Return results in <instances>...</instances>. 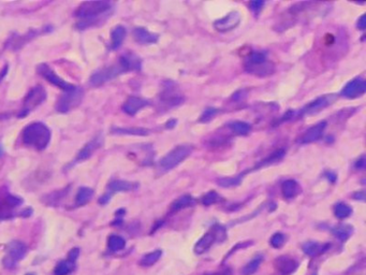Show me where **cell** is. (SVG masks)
Segmentation results:
<instances>
[{"mask_svg":"<svg viewBox=\"0 0 366 275\" xmlns=\"http://www.w3.org/2000/svg\"><path fill=\"white\" fill-rule=\"evenodd\" d=\"M22 140L24 144L33 146L38 151H42L47 148L51 141V130L47 125L40 121H36L24 128Z\"/></svg>","mask_w":366,"mask_h":275,"instance_id":"cell-1","label":"cell"},{"mask_svg":"<svg viewBox=\"0 0 366 275\" xmlns=\"http://www.w3.org/2000/svg\"><path fill=\"white\" fill-rule=\"evenodd\" d=\"M192 151H194V148L189 144H182L176 146V148L170 151L163 158L160 159L158 164L159 172L166 173V172L174 169L179 164L183 163L185 159H187L190 156Z\"/></svg>","mask_w":366,"mask_h":275,"instance_id":"cell-2","label":"cell"},{"mask_svg":"<svg viewBox=\"0 0 366 275\" xmlns=\"http://www.w3.org/2000/svg\"><path fill=\"white\" fill-rule=\"evenodd\" d=\"M245 70L257 76H267L275 71V67L266 58V54L254 52L245 60Z\"/></svg>","mask_w":366,"mask_h":275,"instance_id":"cell-3","label":"cell"},{"mask_svg":"<svg viewBox=\"0 0 366 275\" xmlns=\"http://www.w3.org/2000/svg\"><path fill=\"white\" fill-rule=\"evenodd\" d=\"M226 239H227L226 229H224L223 226L219 225V223H216V225L211 227L209 231L205 233L202 238L197 242L194 251L197 255H202L204 253H207L216 242H222Z\"/></svg>","mask_w":366,"mask_h":275,"instance_id":"cell-4","label":"cell"},{"mask_svg":"<svg viewBox=\"0 0 366 275\" xmlns=\"http://www.w3.org/2000/svg\"><path fill=\"white\" fill-rule=\"evenodd\" d=\"M111 9V3L107 1H86L81 3L80 7L76 9L75 15L83 18V20H89L94 18Z\"/></svg>","mask_w":366,"mask_h":275,"instance_id":"cell-5","label":"cell"},{"mask_svg":"<svg viewBox=\"0 0 366 275\" xmlns=\"http://www.w3.org/2000/svg\"><path fill=\"white\" fill-rule=\"evenodd\" d=\"M27 253V247L21 241H12L8 244L7 254L3 258V266L7 269H13L18 261H21Z\"/></svg>","mask_w":366,"mask_h":275,"instance_id":"cell-6","label":"cell"},{"mask_svg":"<svg viewBox=\"0 0 366 275\" xmlns=\"http://www.w3.org/2000/svg\"><path fill=\"white\" fill-rule=\"evenodd\" d=\"M83 91L81 88L75 87L73 91L66 92L62 95L56 104V110L60 113H68L72 109L80 106L83 99Z\"/></svg>","mask_w":366,"mask_h":275,"instance_id":"cell-7","label":"cell"},{"mask_svg":"<svg viewBox=\"0 0 366 275\" xmlns=\"http://www.w3.org/2000/svg\"><path fill=\"white\" fill-rule=\"evenodd\" d=\"M335 100H336V95H334V94H327L324 96H321V97H318L317 99H314V101L306 105L303 109H301V110L298 112V116L303 117V116H310V115L317 114L321 110H323V109L333 105V102Z\"/></svg>","mask_w":366,"mask_h":275,"instance_id":"cell-8","label":"cell"},{"mask_svg":"<svg viewBox=\"0 0 366 275\" xmlns=\"http://www.w3.org/2000/svg\"><path fill=\"white\" fill-rule=\"evenodd\" d=\"M47 98V93L46 89H44L42 86L38 85L36 87H34L31 91L28 93V95L26 96L24 101V107L23 110L20 116H25V115L29 114V112L31 110H34L35 108H37L39 105H41L42 102L46 100Z\"/></svg>","mask_w":366,"mask_h":275,"instance_id":"cell-9","label":"cell"},{"mask_svg":"<svg viewBox=\"0 0 366 275\" xmlns=\"http://www.w3.org/2000/svg\"><path fill=\"white\" fill-rule=\"evenodd\" d=\"M37 72L39 73L40 75H42L44 79L47 81H49L51 84H53L55 86H57L58 88L62 89L63 92H70L73 91L75 88L74 85L70 84V83L66 82L65 80H62L59 75H57L55 73V71H53L47 63H41V65L38 66L37 68Z\"/></svg>","mask_w":366,"mask_h":275,"instance_id":"cell-10","label":"cell"},{"mask_svg":"<svg viewBox=\"0 0 366 275\" xmlns=\"http://www.w3.org/2000/svg\"><path fill=\"white\" fill-rule=\"evenodd\" d=\"M125 72L124 69L121 68V66L119 65V62L117 65H114L111 67H107L105 69H100L98 70L97 72H95L92 78H91V84L93 86H99L102 85L104 83L110 81L112 79H114L115 76H117L118 74Z\"/></svg>","mask_w":366,"mask_h":275,"instance_id":"cell-11","label":"cell"},{"mask_svg":"<svg viewBox=\"0 0 366 275\" xmlns=\"http://www.w3.org/2000/svg\"><path fill=\"white\" fill-rule=\"evenodd\" d=\"M366 91V82L361 78H356L350 81L340 93L342 97L347 99H356L361 97Z\"/></svg>","mask_w":366,"mask_h":275,"instance_id":"cell-12","label":"cell"},{"mask_svg":"<svg viewBox=\"0 0 366 275\" xmlns=\"http://www.w3.org/2000/svg\"><path fill=\"white\" fill-rule=\"evenodd\" d=\"M240 23H241V14L239 12L233 11L230 12V13L224 17L215 21L214 27L217 31H219V33H228V31L239 26Z\"/></svg>","mask_w":366,"mask_h":275,"instance_id":"cell-13","label":"cell"},{"mask_svg":"<svg viewBox=\"0 0 366 275\" xmlns=\"http://www.w3.org/2000/svg\"><path fill=\"white\" fill-rule=\"evenodd\" d=\"M274 267L279 275H291L298 270L299 264L289 256H280L274 261Z\"/></svg>","mask_w":366,"mask_h":275,"instance_id":"cell-14","label":"cell"},{"mask_svg":"<svg viewBox=\"0 0 366 275\" xmlns=\"http://www.w3.org/2000/svg\"><path fill=\"white\" fill-rule=\"evenodd\" d=\"M325 127H326L325 120L320 121V123L314 125L299 139L298 142L300 144H310L314 141H318V140L322 137Z\"/></svg>","mask_w":366,"mask_h":275,"instance_id":"cell-15","label":"cell"},{"mask_svg":"<svg viewBox=\"0 0 366 275\" xmlns=\"http://www.w3.org/2000/svg\"><path fill=\"white\" fill-rule=\"evenodd\" d=\"M102 145V139L100 137H96L94 138L92 141H89L84 148H83L80 152L78 156L75 158V163L78 162H83L86 161L89 157H91L95 151H97L98 149H100V146Z\"/></svg>","mask_w":366,"mask_h":275,"instance_id":"cell-16","label":"cell"},{"mask_svg":"<svg viewBox=\"0 0 366 275\" xmlns=\"http://www.w3.org/2000/svg\"><path fill=\"white\" fill-rule=\"evenodd\" d=\"M149 106V101L140 97H129L123 106V110L128 115H136L140 110Z\"/></svg>","mask_w":366,"mask_h":275,"instance_id":"cell-17","label":"cell"},{"mask_svg":"<svg viewBox=\"0 0 366 275\" xmlns=\"http://www.w3.org/2000/svg\"><path fill=\"white\" fill-rule=\"evenodd\" d=\"M137 183L128 182L124 180H115L107 185V194L113 195L115 193H125V191H131L138 188Z\"/></svg>","mask_w":366,"mask_h":275,"instance_id":"cell-18","label":"cell"},{"mask_svg":"<svg viewBox=\"0 0 366 275\" xmlns=\"http://www.w3.org/2000/svg\"><path fill=\"white\" fill-rule=\"evenodd\" d=\"M133 38L140 44H154L159 39L158 35L153 34L143 27H137L133 30Z\"/></svg>","mask_w":366,"mask_h":275,"instance_id":"cell-19","label":"cell"},{"mask_svg":"<svg viewBox=\"0 0 366 275\" xmlns=\"http://www.w3.org/2000/svg\"><path fill=\"white\" fill-rule=\"evenodd\" d=\"M302 191L301 185L295 180H287L281 185V194L286 199H293Z\"/></svg>","mask_w":366,"mask_h":275,"instance_id":"cell-20","label":"cell"},{"mask_svg":"<svg viewBox=\"0 0 366 275\" xmlns=\"http://www.w3.org/2000/svg\"><path fill=\"white\" fill-rule=\"evenodd\" d=\"M330 244H320L318 242H314V241H310L306 242L303 244V252L310 256V257H316V256H319L321 254H323L325 251L330 248Z\"/></svg>","mask_w":366,"mask_h":275,"instance_id":"cell-21","label":"cell"},{"mask_svg":"<svg viewBox=\"0 0 366 275\" xmlns=\"http://www.w3.org/2000/svg\"><path fill=\"white\" fill-rule=\"evenodd\" d=\"M119 65L124 69V71H132V70H140L141 61L136 55L127 54L119 58Z\"/></svg>","mask_w":366,"mask_h":275,"instance_id":"cell-22","label":"cell"},{"mask_svg":"<svg viewBox=\"0 0 366 275\" xmlns=\"http://www.w3.org/2000/svg\"><path fill=\"white\" fill-rule=\"evenodd\" d=\"M111 132L114 134H127V136H147L150 133V130L141 127H114L112 128Z\"/></svg>","mask_w":366,"mask_h":275,"instance_id":"cell-23","label":"cell"},{"mask_svg":"<svg viewBox=\"0 0 366 275\" xmlns=\"http://www.w3.org/2000/svg\"><path fill=\"white\" fill-rule=\"evenodd\" d=\"M332 232L339 241L346 242L353 233V227L348 223H340V225L333 228Z\"/></svg>","mask_w":366,"mask_h":275,"instance_id":"cell-24","label":"cell"},{"mask_svg":"<svg viewBox=\"0 0 366 275\" xmlns=\"http://www.w3.org/2000/svg\"><path fill=\"white\" fill-rule=\"evenodd\" d=\"M195 203H196V201L191 196L184 195L182 197L177 198V199L171 204L170 211H171V212H178V211H181L183 209L191 207L192 204H195Z\"/></svg>","mask_w":366,"mask_h":275,"instance_id":"cell-25","label":"cell"},{"mask_svg":"<svg viewBox=\"0 0 366 275\" xmlns=\"http://www.w3.org/2000/svg\"><path fill=\"white\" fill-rule=\"evenodd\" d=\"M126 38V29L124 26H116L113 30L111 34V39H112V43H111V48L113 50H117L121 44H123L124 40Z\"/></svg>","mask_w":366,"mask_h":275,"instance_id":"cell-26","label":"cell"},{"mask_svg":"<svg viewBox=\"0 0 366 275\" xmlns=\"http://www.w3.org/2000/svg\"><path fill=\"white\" fill-rule=\"evenodd\" d=\"M94 196V190L88 187H81L75 197V204L78 207H83L92 200Z\"/></svg>","mask_w":366,"mask_h":275,"instance_id":"cell-27","label":"cell"},{"mask_svg":"<svg viewBox=\"0 0 366 275\" xmlns=\"http://www.w3.org/2000/svg\"><path fill=\"white\" fill-rule=\"evenodd\" d=\"M229 128L231 131L236 134V136H246V134H248L250 130H252V127H250L248 123L240 120H235L232 121V123H230Z\"/></svg>","mask_w":366,"mask_h":275,"instance_id":"cell-28","label":"cell"},{"mask_svg":"<svg viewBox=\"0 0 366 275\" xmlns=\"http://www.w3.org/2000/svg\"><path fill=\"white\" fill-rule=\"evenodd\" d=\"M262 260H263L262 256H260V255L256 256V257H254L245 267L243 268L242 274L243 275H253V274H255L257 271H258V269L261 265Z\"/></svg>","mask_w":366,"mask_h":275,"instance_id":"cell-29","label":"cell"},{"mask_svg":"<svg viewBox=\"0 0 366 275\" xmlns=\"http://www.w3.org/2000/svg\"><path fill=\"white\" fill-rule=\"evenodd\" d=\"M245 174H246V172H244V173H242L240 175L232 176V177H222V178H219V180L217 181V183H218V185H219V186L224 187V188L235 187V186H237V185H240L242 183L243 176Z\"/></svg>","mask_w":366,"mask_h":275,"instance_id":"cell-30","label":"cell"},{"mask_svg":"<svg viewBox=\"0 0 366 275\" xmlns=\"http://www.w3.org/2000/svg\"><path fill=\"white\" fill-rule=\"evenodd\" d=\"M162 252L160 249H156L152 253L146 254L145 256H143L142 259L140 260V266L142 267H151L153 265H155L156 262L161 257Z\"/></svg>","mask_w":366,"mask_h":275,"instance_id":"cell-31","label":"cell"},{"mask_svg":"<svg viewBox=\"0 0 366 275\" xmlns=\"http://www.w3.org/2000/svg\"><path fill=\"white\" fill-rule=\"evenodd\" d=\"M126 246V241L124 238H121L119 235H111L107 240V247L111 249L112 252H118L124 249Z\"/></svg>","mask_w":366,"mask_h":275,"instance_id":"cell-32","label":"cell"},{"mask_svg":"<svg viewBox=\"0 0 366 275\" xmlns=\"http://www.w3.org/2000/svg\"><path fill=\"white\" fill-rule=\"evenodd\" d=\"M284 156H285V151L284 150H277L275 153H273L272 155H269L267 158H265L264 161L257 165L256 169H259L261 167H265V165L278 163L279 161H281L282 158H284Z\"/></svg>","mask_w":366,"mask_h":275,"instance_id":"cell-33","label":"cell"},{"mask_svg":"<svg viewBox=\"0 0 366 275\" xmlns=\"http://www.w3.org/2000/svg\"><path fill=\"white\" fill-rule=\"evenodd\" d=\"M74 267L75 262H72L70 260H63L56 266L54 273L55 275H68L69 273H71L73 271Z\"/></svg>","mask_w":366,"mask_h":275,"instance_id":"cell-34","label":"cell"},{"mask_svg":"<svg viewBox=\"0 0 366 275\" xmlns=\"http://www.w3.org/2000/svg\"><path fill=\"white\" fill-rule=\"evenodd\" d=\"M352 213V209L346 203H337L334 207V215H335L338 220H345L349 217Z\"/></svg>","mask_w":366,"mask_h":275,"instance_id":"cell-35","label":"cell"},{"mask_svg":"<svg viewBox=\"0 0 366 275\" xmlns=\"http://www.w3.org/2000/svg\"><path fill=\"white\" fill-rule=\"evenodd\" d=\"M218 111L217 109L215 108H208L205 109V110L203 111V113L201 114L200 118H199V121L200 123H209V121L211 119H214L216 117V115L218 114Z\"/></svg>","mask_w":366,"mask_h":275,"instance_id":"cell-36","label":"cell"},{"mask_svg":"<svg viewBox=\"0 0 366 275\" xmlns=\"http://www.w3.org/2000/svg\"><path fill=\"white\" fill-rule=\"evenodd\" d=\"M221 200V197L218 195L216 191H209L207 195H204L202 198V204L205 207L211 206V204H215L218 201Z\"/></svg>","mask_w":366,"mask_h":275,"instance_id":"cell-37","label":"cell"},{"mask_svg":"<svg viewBox=\"0 0 366 275\" xmlns=\"http://www.w3.org/2000/svg\"><path fill=\"white\" fill-rule=\"evenodd\" d=\"M269 243H271V245L274 248H280V247L284 246V244L286 243V235L284 233H281V232L275 233L271 238V241H269Z\"/></svg>","mask_w":366,"mask_h":275,"instance_id":"cell-38","label":"cell"},{"mask_svg":"<svg viewBox=\"0 0 366 275\" xmlns=\"http://www.w3.org/2000/svg\"><path fill=\"white\" fill-rule=\"evenodd\" d=\"M264 3L265 2L261 1V0H258V1H252L249 2V9L255 12V13H259L262 8L264 7Z\"/></svg>","mask_w":366,"mask_h":275,"instance_id":"cell-39","label":"cell"},{"mask_svg":"<svg viewBox=\"0 0 366 275\" xmlns=\"http://www.w3.org/2000/svg\"><path fill=\"white\" fill-rule=\"evenodd\" d=\"M79 255H80V249L79 248H72L71 251L69 252L68 254V260L72 261V262H75L76 259L79 258Z\"/></svg>","mask_w":366,"mask_h":275,"instance_id":"cell-40","label":"cell"},{"mask_svg":"<svg viewBox=\"0 0 366 275\" xmlns=\"http://www.w3.org/2000/svg\"><path fill=\"white\" fill-rule=\"evenodd\" d=\"M365 165H366L365 156H362V157H360L358 159V161H357V163L355 165V168L358 169V170H363L365 168Z\"/></svg>","mask_w":366,"mask_h":275,"instance_id":"cell-41","label":"cell"},{"mask_svg":"<svg viewBox=\"0 0 366 275\" xmlns=\"http://www.w3.org/2000/svg\"><path fill=\"white\" fill-rule=\"evenodd\" d=\"M203 275H232V271L230 269H223L221 271H217L213 273H205Z\"/></svg>","mask_w":366,"mask_h":275,"instance_id":"cell-42","label":"cell"},{"mask_svg":"<svg viewBox=\"0 0 366 275\" xmlns=\"http://www.w3.org/2000/svg\"><path fill=\"white\" fill-rule=\"evenodd\" d=\"M358 28L361 29V30H364L366 28V17H365V14H363L361 17L359 18L358 21Z\"/></svg>","mask_w":366,"mask_h":275,"instance_id":"cell-43","label":"cell"},{"mask_svg":"<svg viewBox=\"0 0 366 275\" xmlns=\"http://www.w3.org/2000/svg\"><path fill=\"white\" fill-rule=\"evenodd\" d=\"M245 97H246V92H245V91H239V92L235 93V94L233 95L232 99H233V100H235V101H239V100H241V99H243V98H245Z\"/></svg>","mask_w":366,"mask_h":275,"instance_id":"cell-44","label":"cell"},{"mask_svg":"<svg viewBox=\"0 0 366 275\" xmlns=\"http://www.w3.org/2000/svg\"><path fill=\"white\" fill-rule=\"evenodd\" d=\"M353 199L364 201L365 200V193H364V191H358V193L353 194Z\"/></svg>","mask_w":366,"mask_h":275,"instance_id":"cell-45","label":"cell"},{"mask_svg":"<svg viewBox=\"0 0 366 275\" xmlns=\"http://www.w3.org/2000/svg\"><path fill=\"white\" fill-rule=\"evenodd\" d=\"M325 176L329 178L330 182H335L336 181V174L334 172H326Z\"/></svg>","mask_w":366,"mask_h":275,"instance_id":"cell-46","label":"cell"},{"mask_svg":"<svg viewBox=\"0 0 366 275\" xmlns=\"http://www.w3.org/2000/svg\"><path fill=\"white\" fill-rule=\"evenodd\" d=\"M177 124V120L176 119H170L168 123L165 124V127L169 128V129H172V128H174L175 125Z\"/></svg>","mask_w":366,"mask_h":275,"instance_id":"cell-47","label":"cell"},{"mask_svg":"<svg viewBox=\"0 0 366 275\" xmlns=\"http://www.w3.org/2000/svg\"><path fill=\"white\" fill-rule=\"evenodd\" d=\"M2 154H3V149H2V146L0 145V157L2 156Z\"/></svg>","mask_w":366,"mask_h":275,"instance_id":"cell-48","label":"cell"},{"mask_svg":"<svg viewBox=\"0 0 366 275\" xmlns=\"http://www.w3.org/2000/svg\"><path fill=\"white\" fill-rule=\"evenodd\" d=\"M26 275H35L34 273H28V274H26Z\"/></svg>","mask_w":366,"mask_h":275,"instance_id":"cell-49","label":"cell"},{"mask_svg":"<svg viewBox=\"0 0 366 275\" xmlns=\"http://www.w3.org/2000/svg\"><path fill=\"white\" fill-rule=\"evenodd\" d=\"M313 275H317V274H313Z\"/></svg>","mask_w":366,"mask_h":275,"instance_id":"cell-50","label":"cell"}]
</instances>
